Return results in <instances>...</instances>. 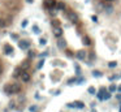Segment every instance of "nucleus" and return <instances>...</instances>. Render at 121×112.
Returning <instances> with one entry per match:
<instances>
[{"label":"nucleus","instance_id":"nucleus-37","mask_svg":"<svg viewBox=\"0 0 121 112\" xmlns=\"http://www.w3.org/2000/svg\"><path fill=\"white\" fill-rule=\"evenodd\" d=\"M91 20H93L94 22H96V21H98V17H96V16H93V17H91Z\"/></svg>","mask_w":121,"mask_h":112},{"label":"nucleus","instance_id":"nucleus-42","mask_svg":"<svg viewBox=\"0 0 121 112\" xmlns=\"http://www.w3.org/2000/svg\"><path fill=\"white\" fill-rule=\"evenodd\" d=\"M105 1H109V3H111V1H115V0H105Z\"/></svg>","mask_w":121,"mask_h":112},{"label":"nucleus","instance_id":"nucleus-34","mask_svg":"<svg viewBox=\"0 0 121 112\" xmlns=\"http://www.w3.org/2000/svg\"><path fill=\"white\" fill-rule=\"evenodd\" d=\"M111 98V94L109 92H105V95H104V100H107V99Z\"/></svg>","mask_w":121,"mask_h":112},{"label":"nucleus","instance_id":"nucleus-35","mask_svg":"<svg viewBox=\"0 0 121 112\" xmlns=\"http://www.w3.org/2000/svg\"><path fill=\"white\" fill-rule=\"evenodd\" d=\"M5 21H7V22H8V24H9V22H12V21H13V18H12L11 16H8V17H7V20H5Z\"/></svg>","mask_w":121,"mask_h":112},{"label":"nucleus","instance_id":"nucleus-3","mask_svg":"<svg viewBox=\"0 0 121 112\" xmlns=\"http://www.w3.org/2000/svg\"><path fill=\"white\" fill-rule=\"evenodd\" d=\"M43 5H44V8H47V9L55 8V7H56V0H44Z\"/></svg>","mask_w":121,"mask_h":112},{"label":"nucleus","instance_id":"nucleus-15","mask_svg":"<svg viewBox=\"0 0 121 112\" xmlns=\"http://www.w3.org/2000/svg\"><path fill=\"white\" fill-rule=\"evenodd\" d=\"M56 9H57V11H64V9H65V4L64 3H56Z\"/></svg>","mask_w":121,"mask_h":112},{"label":"nucleus","instance_id":"nucleus-6","mask_svg":"<svg viewBox=\"0 0 121 112\" xmlns=\"http://www.w3.org/2000/svg\"><path fill=\"white\" fill-rule=\"evenodd\" d=\"M54 35L56 38H61L62 36V29L60 26H54Z\"/></svg>","mask_w":121,"mask_h":112},{"label":"nucleus","instance_id":"nucleus-1","mask_svg":"<svg viewBox=\"0 0 121 112\" xmlns=\"http://www.w3.org/2000/svg\"><path fill=\"white\" fill-rule=\"evenodd\" d=\"M66 17H68V20L70 21V22H73V24L78 22V16H77V13H74L73 11L66 12Z\"/></svg>","mask_w":121,"mask_h":112},{"label":"nucleus","instance_id":"nucleus-36","mask_svg":"<svg viewBox=\"0 0 121 112\" xmlns=\"http://www.w3.org/2000/svg\"><path fill=\"white\" fill-rule=\"evenodd\" d=\"M47 55H48V52H43V53H40L39 56H40V57H46Z\"/></svg>","mask_w":121,"mask_h":112},{"label":"nucleus","instance_id":"nucleus-12","mask_svg":"<svg viewBox=\"0 0 121 112\" xmlns=\"http://www.w3.org/2000/svg\"><path fill=\"white\" fill-rule=\"evenodd\" d=\"M3 90H4V92H5V95H12V91H11V84L4 85Z\"/></svg>","mask_w":121,"mask_h":112},{"label":"nucleus","instance_id":"nucleus-24","mask_svg":"<svg viewBox=\"0 0 121 112\" xmlns=\"http://www.w3.org/2000/svg\"><path fill=\"white\" fill-rule=\"evenodd\" d=\"M105 12H107V13H112L113 8H112V7H109V5H107V7H105Z\"/></svg>","mask_w":121,"mask_h":112},{"label":"nucleus","instance_id":"nucleus-38","mask_svg":"<svg viewBox=\"0 0 121 112\" xmlns=\"http://www.w3.org/2000/svg\"><path fill=\"white\" fill-rule=\"evenodd\" d=\"M117 78V76H112V77H109V81H113V80H116Z\"/></svg>","mask_w":121,"mask_h":112},{"label":"nucleus","instance_id":"nucleus-2","mask_svg":"<svg viewBox=\"0 0 121 112\" xmlns=\"http://www.w3.org/2000/svg\"><path fill=\"white\" fill-rule=\"evenodd\" d=\"M20 78H21V81H22L23 84H27V82L31 80V76H30V73H29L27 70H22Z\"/></svg>","mask_w":121,"mask_h":112},{"label":"nucleus","instance_id":"nucleus-30","mask_svg":"<svg viewBox=\"0 0 121 112\" xmlns=\"http://www.w3.org/2000/svg\"><path fill=\"white\" fill-rule=\"evenodd\" d=\"M43 64H44V59H43V60H40V61H39V64H38V69H40V68H42L43 67Z\"/></svg>","mask_w":121,"mask_h":112},{"label":"nucleus","instance_id":"nucleus-19","mask_svg":"<svg viewBox=\"0 0 121 112\" xmlns=\"http://www.w3.org/2000/svg\"><path fill=\"white\" fill-rule=\"evenodd\" d=\"M93 76L98 78V77H101L103 74H101V72H99V70H94V72H93Z\"/></svg>","mask_w":121,"mask_h":112},{"label":"nucleus","instance_id":"nucleus-4","mask_svg":"<svg viewBox=\"0 0 121 112\" xmlns=\"http://www.w3.org/2000/svg\"><path fill=\"white\" fill-rule=\"evenodd\" d=\"M11 91L12 94H17V92H20L21 91V85L20 84H11Z\"/></svg>","mask_w":121,"mask_h":112},{"label":"nucleus","instance_id":"nucleus-43","mask_svg":"<svg viewBox=\"0 0 121 112\" xmlns=\"http://www.w3.org/2000/svg\"><path fill=\"white\" fill-rule=\"evenodd\" d=\"M93 112H96V111H95V109H93Z\"/></svg>","mask_w":121,"mask_h":112},{"label":"nucleus","instance_id":"nucleus-33","mask_svg":"<svg viewBox=\"0 0 121 112\" xmlns=\"http://www.w3.org/2000/svg\"><path fill=\"white\" fill-rule=\"evenodd\" d=\"M73 82H77V78H70L69 81H68V84H69V85H72Z\"/></svg>","mask_w":121,"mask_h":112},{"label":"nucleus","instance_id":"nucleus-9","mask_svg":"<svg viewBox=\"0 0 121 112\" xmlns=\"http://www.w3.org/2000/svg\"><path fill=\"white\" fill-rule=\"evenodd\" d=\"M21 73H22V69H21V67H17L16 69H14V72H13V78H18V77L21 76Z\"/></svg>","mask_w":121,"mask_h":112},{"label":"nucleus","instance_id":"nucleus-5","mask_svg":"<svg viewBox=\"0 0 121 112\" xmlns=\"http://www.w3.org/2000/svg\"><path fill=\"white\" fill-rule=\"evenodd\" d=\"M18 47H20L21 50H29L30 42H29V40H18Z\"/></svg>","mask_w":121,"mask_h":112},{"label":"nucleus","instance_id":"nucleus-26","mask_svg":"<svg viewBox=\"0 0 121 112\" xmlns=\"http://www.w3.org/2000/svg\"><path fill=\"white\" fill-rule=\"evenodd\" d=\"M27 24H29V22H27V20H23L22 22H21V28H22V29H25L26 26H27Z\"/></svg>","mask_w":121,"mask_h":112},{"label":"nucleus","instance_id":"nucleus-8","mask_svg":"<svg viewBox=\"0 0 121 112\" xmlns=\"http://www.w3.org/2000/svg\"><path fill=\"white\" fill-rule=\"evenodd\" d=\"M13 47H12L11 44H5L4 46V53L5 55H11V53H13Z\"/></svg>","mask_w":121,"mask_h":112},{"label":"nucleus","instance_id":"nucleus-14","mask_svg":"<svg viewBox=\"0 0 121 112\" xmlns=\"http://www.w3.org/2000/svg\"><path fill=\"white\" fill-rule=\"evenodd\" d=\"M82 40H83V44L85 46H90L91 44V40H90V38H89L87 35H85L83 38H82Z\"/></svg>","mask_w":121,"mask_h":112},{"label":"nucleus","instance_id":"nucleus-28","mask_svg":"<svg viewBox=\"0 0 121 112\" xmlns=\"http://www.w3.org/2000/svg\"><path fill=\"white\" fill-rule=\"evenodd\" d=\"M116 90H117V87H116V85H111V87H109V91L115 92Z\"/></svg>","mask_w":121,"mask_h":112},{"label":"nucleus","instance_id":"nucleus-18","mask_svg":"<svg viewBox=\"0 0 121 112\" xmlns=\"http://www.w3.org/2000/svg\"><path fill=\"white\" fill-rule=\"evenodd\" d=\"M89 94H91V95H94V94H96V90H95V87H93V86H90L89 87Z\"/></svg>","mask_w":121,"mask_h":112},{"label":"nucleus","instance_id":"nucleus-40","mask_svg":"<svg viewBox=\"0 0 121 112\" xmlns=\"http://www.w3.org/2000/svg\"><path fill=\"white\" fill-rule=\"evenodd\" d=\"M1 73H3V68L0 67V74H1Z\"/></svg>","mask_w":121,"mask_h":112},{"label":"nucleus","instance_id":"nucleus-23","mask_svg":"<svg viewBox=\"0 0 121 112\" xmlns=\"http://www.w3.org/2000/svg\"><path fill=\"white\" fill-rule=\"evenodd\" d=\"M11 38H12V39H14V40H17V42L20 40V36L17 35V34H11Z\"/></svg>","mask_w":121,"mask_h":112},{"label":"nucleus","instance_id":"nucleus-20","mask_svg":"<svg viewBox=\"0 0 121 112\" xmlns=\"http://www.w3.org/2000/svg\"><path fill=\"white\" fill-rule=\"evenodd\" d=\"M74 69H76V74H77V76H78V74H81V68L78 67V64L74 65Z\"/></svg>","mask_w":121,"mask_h":112},{"label":"nucleus","instance_id":"nucleus-31","mask_svg":"<svg viewBox=\"0 0 121 112\" xmlns=\"http://www.w3.org/2000/svg\"><path fill=\"white\" fill-rule=\"evenodd\" d=\"M27 55H29V57H34V56H35V53H34V51H31V50H30Z\"/></svg>","mask_w":121,"mask_h":112},{"label":"nucleus","instance_id":"nucleus-27","mask_svg":"<svg viewBox=\"0 0 121 112\" xmlns=\"http://www.w3.org/2000/svg\"><path fill=\"white\" fill-rule=\"evenodd\" d=\"M46 43H47V40H46L44 38H40V39H39V44H40V46H44Z\"/></svg>","mask_w":121,"mask_h":112},{"label":"nucleus","instance_id":"nucleus-29","mask_svg":"<svg viewBox=\"0 0 121 112\" xmlns=\"http://www.w3.org/2000/svg\"><path fill=\"white\" fill-rule=\"evenodd\" d=\"M37 109H38V107H37V106H31L30 108H29V111H30V112H35Z\"/></svg>","mask_w":121,"mask_h":112},{"label":"nucleus","instance_id":"nucleus-16","mask_svg":"<svg viewBox=\"0 0 121 112\" xmlns=\"http://www.w3.org/2000/svg\"><path fill=\"white\" fill-rule=\"evenodd\" d=\"M7 25H8V22H7L4 18H0V29H4Z\"/></svg>","mask_w":121,"mask_h":112},{"label":"nucleus","instance_id":"nucleus-25","mask_svg":"<svg viewBox=\"0 0 121 112\" xmlns=\"http://www.w3.org/2000/svg\"><path fill=\"white\" fill-rule=\"evenodd\" d=\"M108 67H109V68H115V67H117V63H116V61H111V63H108Z\"/></svg>","mask_w":121,"mask_h":112},{"label":"nucleus","instance_id":"nucleus-21","mask_svg":"<svg viewBox=\"0 0 121 112\" xmlns=\"http://www.w3.org/2000/svg\"><path fill=\"white\" fill-rule=\"evenodd\" d=\"M33 31H34L35 34H39V33H40V29L38 28L37 25H34V26H33Z\"/></svg>","mask_w":121,"mask_h":112},{"label":"nucleus","instance_id":"nucleus-32","mask_svg":"<svg viewBox=\"0 0 121 112\" xmlns=\"http://www.w3.org/2000/svg\"><path fill=\"white\" fill-rule=\"evenodd\" d=\"M51 24H52V26H60V25H59V21H56V20H54Z\"/></svg>","mask_w":121,"mask_h":112},{"label":"nucleus","instance_id":"nucleus-13","mask_svg":"<svg viewBox=\"0 0 121 112\" xmlns=\"http://www.w3.org/2000/svg\"><path fill=\"white\" fill-rule=\"evenodd\" d=\"M73 106H74V108H79V109L85 108V104L82 103V102H74Z\"/></svg>","mask_w":121,"mask_h":112},{"label":"nucleus","instance_id":"nucleus-39","mask_svg":"<svg viewBox=\"0 0 121 112\" xmlns=\"http://www.w3.org/2000/svg\"><path fill=\"white\" fill-rule=\"evenodd\" d=\"M26 3H29V4H31V3H34V0H26Z\"/></svg>","mask_w":121,"mask_h":112},{"label":"nucleus","instance_id":"nucleus-7","mask_svg":"<svg viewBox=\"0 0 121 112\" xmlns=\"http://www.w3.org/2000/svg\"><path fill=\"white\" fill-rule=\"evenodd\" d=\"M76 57L78 60H85V59H86V51H83V50L78 51V52L76 53Z\"/></svg>","mask_w":121,"mask_h":112},{"label":"nucleus","instance_id":"nucleus-41","mask_svg":"<svg viewBox=\"0 0 121 112\" xmlns=\"http://www.w3.org/2000/svg\"><path fill=\"white\" fill-rule=\"evenodd\" d=\"M117 90H118V91H121V86H118V87H117Z\"/></svg>","mask_w":121,"mask_h":112},{"label":"nucleus","instance_id":"nucleus-22","mask_svg":"<svg viewBox=\"0 0 121 112\" xmlns=\"http://www.w3.org/2000/svg\"><path fill=\"white\" fill-rule=\"evenodd\" d=\"M9 108L11 109H16V102H9Z\"/></svg>","mask_w":121,"mask_h":112},{"label":"nucleus","instance_id":"nucleus-10","mask_svg":"<svg viewBox=\"0 0 121 112\" xmlns=\"http://www.w3.org/2000/svg\"><path fill=\"white\" fill-rule=\"evenodd\" d=\"M57 47H59L60 50H64V48L66 47V42H65L64 39H61V38H59V40H57Z\"/></svg>","mask_w":121,"mask_h":112},{"label":"nucleus","instance_id":"nucleus-17","mask_svg":"<svg viewBox=\"0 0 121 112\" xmlns=\"http://www.w3.org/2000/svg\"><path fill=\"white\" fill-rule=\"evenodd\" d=\"M48 13L51 14V16H56V13H57V9H55V8H50L48 9Z\"/></svg>","mask_w":121,"mask_h":112},{"label":"nucleus","instance_id":"nucleus-11","mask_svg":"<svg viewBox=\"0 0 121 112\" xmlns=\"http://www.w3.org/2000/svg\"><path fill=\"white\" fill-rule=\"evenodd\" d=\"M20 67H21V69H22V70H27L29 68H30V61H29V60H25V61L21 63Z\"/></svg>","mask_w":121,"mask_h":112}]
</instances>
